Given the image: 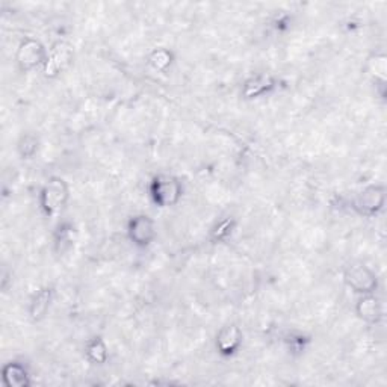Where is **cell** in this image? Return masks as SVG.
I'll use <instances>...</instances> for the list:
<instances>
[{
	"label": "cell",
	"mask_w": 387,
	"mask_h": 387,
	"mask_svg": "<svg viewBox=\"0 0 387 387\" xmlns=\"http://www.w3.org/2000/svg\"><path fill=\"white\" fill-rule=\"evenodd\" d=\"M68 197L70 189L67 182L61 177H50L41 189L40 206L45 215L54 217L66 207Z\"/></svg>",
	"instance_id": "obj_1"
},
{
	"label": "cell",
	"mask_w": 387,
	"mask_h": 387,
	"mask_svg": "<svg viewBox=\"0 0 387 387\" xmlns=\"http://www.w3.org/2000/svg\"><path fill=\"white\" fill-rule=\"evenodd\" d=\"M150 192L156 205H159L161 207H170L180 201L183 189L177 177L161 174V176L153 179Z\"/></svg>",
	"instance_id": "obj_2"
},
{
	"label": "cell",
	"mask_w": 387,
	"mask_h": 387,
	"mask_svg": "<svg viewBox=\"0 0 387 387\" xmlns=\"http://www.w3.org/2000/svg\"><path fill=\"white\" fill-rule=\"evenodd\" d=\"M344 279L349 288L362 295L374 293L377 284H379L375 272L365 263L349 265L344 272Z\"/></svg>",
	"instance_id": "obj_3"
},
{
	"label": "cell",
	"mask_w": 387,
	"mask_h": 387,
	"mask_svg": "<svg viewBox=\"0 0 387 387\" xmlns=\"http://www.w3.org/2000/svg\"><path fill=\"white\" fill-rule=\"evenodd\" d=\"M49 53L44 49V45L34 38H26L20 43L17 49V66L22 71H31L38 66H44L48 61Z\"/></svg>",
	"instance_id": "obj_4"
},
{
	"label": "cell",
	"mask_w": 387,
	"mask_h": 387,
	"mask_svg": "<svg viewBox=\"0 0 387 387\" xmlns=\"http://www.w3.org/2000/svg\"><path fill=\"white\" fill-rule=\"evenodd\" d=\"M386 203V189L380 185H372L365 188L353 200V209L358 215L374 217L383 209Z\"/></svg>",
	"instance_id": "obj_5"
},
{
	"label": "cell",
	"mask_w": 387,
	"mask_h": 387,
	"mask_svg": "<svg viewBox=\"0 0 387 387\" xmlns=\"http://www.w3.org/2000/svg\"><path fill=\"white\" fill-rule=\"evenodd\" d=\"M127 235L136 247H149L156 239L154 221L149 215L133 217L129 221Z\"/></svg>",
	"instance_id": "obj_6"
},
{
	"label": "cell",
	"mask_w": 387,
	"mask_h": 387,
	"mask_svg": "<svg viewBox=\"0 0 387 387\" xmlns=\"http://www.w3.org/2000/svg\"><path fill=\"white\" fill-rule=\"evenodd\" d=\"M215 345H217V349H218V353L221 356L228 357V356L235 354L239 349V346L242 345V331H241V328H239L235 324L223 327L218 331Z\"/></svg>",
	"instance_id": "obj_7"
},
{
	"label": "cell",
	"mask_w": 387,
	"mask_h": 387,
	"mask_svg": "<svg viewBox=\"0 0 387 387\" xmlns=\"http://www.w3.org/2000/svg\"><path fill=\"white\" fill-rule=\"evenodd\" d=\"M71 59V50L66 44H59L54 48L44 62V73L48 78L58 76L61 70L67 66Z\"/></svg>",
	"instance_id": "obj_8"
},
{
	"label": "cell",
	"mask_w": 387,
	"mask_h": 387,
	"mask_svg": "<svg viewBox=\"0 0 387 387\" xmlns=\"http://www.w3.org/2000/svg\"><path fill=\"white\" fill-rule=\"evenodd\" d=\"M356 312L358 318L363 319L365 322H370V324H377L383 316L381 302L379 301V298H375L372 293L363 295V297L358 300Z\"/></svg>",
	"instance_id": "obj_9"
},
{
	"label": "cell",
	"mask_w": 387,
	"mask_h": 387,
	"mask_svg": "<svg viewBox=\"0 0 387 387\" xmlns=\"http://www.w3.org/2000/svg\"><path fill=\"white\" fill-rule=\"evenodd\" d=\"M2 380L6 387H27L31 384V375L24 365L9 362L2 370Z\"/></svg>",
	"instance_id": "obj_10"
},
{
	"label": "cell",
	"mask_w": 387,
	"mask_h": 387,
	"mask_svg": "<svg viewBox=\"0 0 387 387\" xmlns=\"http://www.w3.org/2000/svg\"><path fill=\"white\" fill-rule=\"evenodd\" d=\"M53 300V289L52 288H43L36 292L29 304V316L32 321L38 322L45 318L48 312L50 309V304Z\"/></svg>",
	"instance_id": "obj_11"
},
{
	"label": "cell",
	"mask_w": 387,
	"mask_h": 387,
	"mask_svg": "<svg viewBox=\"0 0 387 387\" xmlns=\"http://www.w3.org/2000/svg\"><path fill=\"white\" fill-rule=\"evenodd\" d=\"M275 87V80L270 75H257L248 79L244 84L242 94L245 98H256L270 93Z\"/></svg>",
	"instance_id": "obj_12"
},
{
	"label": "cell",
	"mask_w": 387,
	"mask_h": 387,
	"mask_svg": "<svg viewBox=\"0 0 387 387\" xmlns=\"http://www.w3.org/2000/svg\"><path fill=\"white\" fill-rule=\"evenodd\" d=\"M85 353L89 362H93L94 365H103L108 360V346L105 344V340L101 337H96L93 340H89Z\"/></svg>",
	"instance_id": "obj_13"
},
{
	"label": "cell",
	"mask_w": 387,
	"mask_h": 387,
	"mask_svg": "<svg viewBox=\"0 0 387 387\" xmlns=\"http://www.w3.org/2000/svg\"><path fill=\"white\" fill-rule=\"evenodd\" d=\"M38 138L32 133H26L20 138V141H18L17 150L18 154L22 156V159H31L35 156V153L38 152Z\"/></svg>",
	"instance_id": "obj_14"
},
{
	"label": "cell",
	"mask_w": 387,
	"mask_h": 387,
	"mask_svg": "<svg viewBox=\"0 0 387 387\" xmlns=\"http://www.w3.org/2000/svg\"><path fill=\"white\" fill-rule=\"evenodd\" d=\"M150 66L159 71H165L173 64V53L167 49H156L149 57Z\"/></svg>",
	"instance_id": "obj_15"
},
{
	"label": "cell",
	"mask_w": 387,
	"mask_h": 387,
	"mask_svg": "<svg viewBox=\"0 0 387 387\" xmlns=\"http://www.w3.org/2000/svg\"><path fill=\"white\" fill-rule=\"evenodd\" d=\"M232 228H233V221L232 219H226V221H223V223H219L214 230L215 239H224L226 236H228L230 233H232Z\"/></svg>",
	"instance_id": "obj_16"
}]
</instances>
